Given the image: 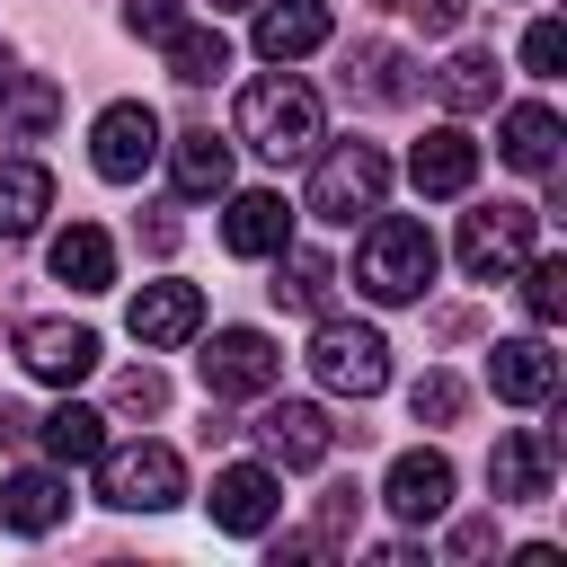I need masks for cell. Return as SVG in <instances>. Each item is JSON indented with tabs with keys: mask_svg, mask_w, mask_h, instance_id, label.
I'll use <instances>...</instances> for the list:
<instances>
[{
	"mask_svg": "<svg viewBox=\"0 0 567 567\" xmlns=\"http://www.w3.org/2000/svg\"><path fill=\"white\" fill-rule=\"evenodd\" d=\"M239 142H248L257 159H275V168L310 159V151L328 142V133H319V89L292 80V62H275L266 80H248V89H239Z\"/></svg>",
	"mask_w": 567,
	"mask_h": 567,
	"instance_id": "1",
	"label": "cell"
},
{
	"mask_svg": "<svg viewBox=\"0 0 567 567\" xmlns=\"http://www.w3.org/2000/svg\"><path fill=\"white\" fill-rule=\"evenodd\" d=\"M434 266H443V248H434L425 221H408V213H372V221H363V248H354V284H363V301H381V310L425 301Z\"/></svg>",
	"mask_w": 567,
	"mask_h": 567,
	"instance_id": "2",
	"label": "cell"
},
{
	"mask_svg": "<svg viewBox=\"0 0 567 567\" xmlns=\"http://www.w3.org/2000/svg\"><path fill=\"white\" fill-rule=\"evenodd\" d=\"M381 195H390V151L381 142H319L310 151V213L319 221L354 230V221L381 213Z\"/></svg>",
	"mask_w": 567,
	"mask_h": 567,
	"instance_id": "3",
	"label": "cell"
},
{
	"mask_svg": "<svg viewBox=\"0 0 567 567\" xmlns=\"http://www.w3.org/2000/svg\"><path fill=\"white\" fill-rule=\"evenodd\" d=\"M310 381L319 390H337V399H372V390H390V337L372 328V319H319L310 328Z\"/></svg>",
	"mask_w": 567,
	"mask_h": 567,
	"instance_id": "4",
	"label": "cell"
},
{
	"mask_svg": "<svg viewBox=\"0 0 567 567\" xmlns=\"http://www.w3.org/2000/svg\"><path fill=\"white\" fill-rule=\"evenodd\" d=\"M89 470H97V496H106L115 514H159V505H177V496H186V461H177L168 443H151V434L106 443Z\"/></svg>",
	"mask_w": 567,
	"mask_h": 567,
	"instance_id": "5",
	"label": "cell"
},
{
	"mask_svg": "<svg viewBox=\"0 0 567 567\" xmlns=\"http://www.w3.org/2000/svg\"><path fill=\"white\" fill-rule=\"evenodd\" d=\"M195 372H204L213 399H266L284 381V346L266 328H213V346L195 354Z\"/></svg>",
	"mask_w": 567,
	"mask_h": 567,
	"instance_id": "6",
	"label": "cell"
},
{
	"mask_svg": "<svg viewBox=\"0 0 567 567\" xmlns=\"http://www.w3.org/2000/svg\"><path fill=\"white\" fill-rule=\"evenodd\" d=\"M532 239H540V213H532V204H478V213L461 221V266H470V284H505V275L532 257Z\"/></svg>",
	"mask_w": 567,
	"mask_h": 567,
	"instance_id": "7",
	"label": "cell"
},
{
	"mask_svg": "<svg viewBox=\"0 0 567 567\" xmlns=\"http://www.w3.org/2000/svg\"><path fill=\"white\" fill-rule=\"evenodd\" d=\"M159 142H168V133H159V115H151L142 97H115V106L89 124V168H97L106 186H133V177L159 159Z\"/></svg>",
	"mask_w": 567,
	"mask_h": 567,
	"instance_id": "8",
	"label": "cell"
},
{
	"mask_svg": "<svg viewBox=\"0 0 567 567\" xmlns=\"http://www.w3.org/2000/svg\"><path fill=\"white\" fill-rule=\"evenodd\" d=\"M213 532H230V540H266L275 532V514H284V478H275V461H230V470H213Z\"/></svg>",
	"mask_w": 567,
	"mask_h": 567,
	"instance_id": "9",
	"label": "cell"
},
{
	"mask_svg": "<svg viewBox=\"0 0 567 567\" xmlns=\"http://www.w3.org/2000/svg\"><path fill=\"white\" fill-rule=\"evenodd\" d=\"M18 363L35 372V381H53V390H80L89 372H97V328H80V319H18Z\"/></svg>",
	"mask_w": 567,
	"mask_h": 567,
	"instance_id": "10",
	"label": "cell"
},
{
	"mask_svg": "<svg viewBox=\"0 0 567 567\" xmlns=\"http://www.w3.org/2000/svg\"><path fill=\"white\" fill-rule=\"evenodd\" d=\"M487 487H496V505H540V496L558 487V434H549V425H514V434H496V452H487Z\"/></svg>",
	"mask_w": 567,
	"mask_h": 567,
	"instance_id": "11",
	"label": "cell"
},
{
	"mask_svg": "<svg viewBox=\"0 0 567 567\" xmlns=\"http://www.w3.org/2000/svg\"><path fill=\"white\" fill-rule=\"evenodd\" d=\"M248 434L266 443V461H275V470H319V461L337 452V425H328V408H310V399H275Z\"/></svg>",
	"mask_w": 567,
	"mask_h": 567,
	"instance_id": "12",
	"label": "cell"
},
{
	"mask_svg": "<svg viewBox=\"0 0 567 567\" xmlns=\"http://www.w3.org/2000/svg\"><path fill=\"white\" fill-rule=\"evenodd\" d=\"M337 89H346L354 106H408V97H416V53H408V44H381V35H363V44H346V71H337Z\"/></svg>",
	"mask_w": 567,
	"mask_h": 567,
	"instance_id": "13",
	"label": "cell"
},
{
	"mask_svg": "<svg viewBox=\"0 0 567 567\" xmlns=\"http://www.w3.org/2000/svg\"><path fill=\"white\" fill-rule=\"evenodd\" d=\"M0 523H9L18 540L62 532V523H71V478H62V470H44V461L9 470V478H0Z\"/></svg>",
	"mask_w": 567,
	"mask_h": 567,
	"instance_id": "14",
	"label": "cell"
},
{
	"mask_svg": "<svg viewBox=\"0 0 567 567\" xmlns=\"http://www.w3.org/2000/svg\"><path fill=\"white\" fill-rule=\"evenodd\" d=\"M487 390H496L505 408H549V399H558V354H549V337H496Z\"/></svg>",
	"mask_w": 567,
	"mask_h": 567,
	"instance_id": "15",
	"label": "cell"
},
{
	"mask_svg": "<svg viewBox=\"0 0 567 567\" xmlns=\"http://www.w3.org/2000/svg\"><path fill=\"white\" fill-rule=\"evenodd\" d=\"M381 505H390L399 523H443V514H452V461H443V452H425V443H416V452H399V461H390V478H381Z\"/></svg>",
	"mask_w": 567,
	"mask_h": 567,
	"instance_id": "16",
	"label": "cell"
},
{
	"mask_svg": "<svg viewBox=\"0 0 567 567\" xmlns=\"http://www.w3.org/2000/svg\"><path fill=\"white\" fill-rule=\"evenodd\" d=\"M124 319H133V337H142V346H159V354H168V346H186V337L204 328V292H195V284H177V275H159V284H142V292H133V310H124Z\"/></svg>",
	"mask_w": 567,
	"mask_h": 567,
	"instance_id": "17",
	"label": "cell"
},
{
	"mask_svg": "<svg viewBox=\"0 0 567 567\" xmlns=\"http://www.w3.org/2000/svg\"><path fill=\"white\" fill-rule=\"evenodd\" d=\"M558 142H567V124H558L540 97H523V106L496 115V151H505V168H523V177H558Z\"/></svg>",
	"mask_w": 567,
	"mask_h": 567,
	"instance_id": "18",
	"label": "cell"
},
{
	"mask_svg": "<svg viewBox=\"0 0 567 567\" xmlns=\"http://www.w3.org/2000/svg\"><path fill=\"white\" fill-rule=\"evenodd\" d=\"M159 151H168V186H177L186 204L230 195V142H213V124H186V133L159 142Z\"/></svg>",
	"mask_w": 567,
	"mask_h": 567,
	"instance_id": "19",
	"label": "cell"
},
{
	"mask_svg": "<svg viewBox=\"0 0 567 567\" xmlns=\"http://www.w3.org/2000/svg\"><path fill=\"white\" fill-rule=\"evenodd\" d=\"M408 177H416V195H470V186H478V142H470L461 124H434V133L408 151Z\"/></svg>",
	"mask_w": 567,
	"mask_h": 567,
	"instance_id": "20",
	"label": "cell"
},
{
	"mask_svg": "<svg viewBox=\"0 0 567 567\" xmlns=\"http://www.w3.org/2000/svg\"><path fill=\"white\" fill-rule=\"evenodd\" d=\"M284 239H292V204H284L275 186L230 195V213H221V248H230V257H275Z\"/></svg>",
	"mask_w": 567,
	"mask_h": 567,
	"instance_id": "21",
	"label": "cell"
},
{
	"mask_svg": "<svg viewBox=\"0 0 567 567\" xmlns=\"http://www.w3.org/2000/svg\"><path fill=\"white\" fill-rule=\"evenodd\" d=\"M62 124L53 71H0V142H44Z\"/></svg>",
	"mask_w": 567,
	"mask_h": 567,
	"instance_id": "22",
	"label": "cell"
},
{
	"mask_svg": "<svg viewBox=\"0 0 567 567\" xmlns=\"http://www.w3.org/2000/svg\"><path fill=\"white\" fill-rule=\"evenodd\" d=\"M328 44V0H257V53L266 62H301Z\"/></svg>",
	"mask_w": 567,
	"mask_h": 567,
	"instance_id": "23",
	"label": "cell"
},
{
	"mask_svg": "<svg viewBox=\"0 0 567 567\" xmlns=\"http://www.w3.org/2000/svg\"><path fill=\"white\" fill-rule=\"evenodd\" d=\"M44 213H53V168L27 159V151H9L0 159V239H35Z\"/></svg>",
	"mask_w": 567,
	"mask_h": 567,
	"instance_id": "24",
	"label": "cell"
},
{
	"mask_svg": "<svg viewBox=\"0 0 567 567\" xmlns=\"http://www.w3.org/2000/svg\"><path fill=\"white\" fill-rule=\"evenodd\" d=\"M53 284H71V292H106L115 284V239L97 230V221H71V230H53Z\"/></svg>",
	"mask_w": 567,
	"mask_h": 567,
	"instance_id": "25",
	"label": "cell"
},
{
	"mask_svg": "<svg viewBox=\"0 0 567 567\" xmlns=\"http://www.w3.org/2000/svg\"><path fill=\"white\" fill-rule=\"evenodd\" d=\"M275 301L284 310H301V319H328L337 310V266L319 257V248H275Z\"/></svg>",
	"mask_w": 567,
	"mask_h": 567,
	"instance_id": "26",
	"label": "cell"
},
{
	"mask_svg": "<svg viewBox=\"0 0 567 567\" xmlns=\"http://www.w3.org/2000/svg\"><path fill=\"white\" fill-rule=\"evenodd\" d=\"M35 443H44V461H53V470H89V461L106 452V416H97V408H80V399H62L53 416H35Z\"/></svg>",
	"mask_w": 567,
	"mask_h": 567,
	"instance_id": "27",
	"label": "cell"
},
{
	"mask_svg": "<svg viewBox=\"0 0 567 567\" xmlns=\"http://www.w3.org/2000/svg\"><path fill=\"white\" fill-rule=\"evenodd\" d=\"M159 53H168V80H186V89H204V80H221V71H230V44H221V27H204V18L168 27V35H159Z\"/></svg>",
	"mask_w": 567,
	"mask_h": 567,
	"instance_id": "28",
	"label": "cell"
},
{
	"mask_svg": "<svg viewBox=\"0 0 567 567\" xmlns=\"http://www.w3.org/2000/svg\"><path fill=\"white\" fill-rule=\"evenodd\" d=\"M434 97L452 106V115H478V106H496V53H452L443 71H434Z\"/></svg>",
	"mask_w": 567,
	"mask_h": 567,
	"instance_id": "29",
	"label": "cell"
},
{
	"mask_svg": "<svg viewBox=\"0 0 567 567\" xmlns=\"http://www.w3.org/2000/svg\"><path fill=\"white\" fill-rule=\"evenodd\" d=\"M523 310H532V328L567 319V257H523Z\"/></svg>",
	"mask_w": 567,
	"mask_h": 567,
	"instance_id": "30",
	"label": "cell"
},
{
	"mask_svg": "<svg viewBox=\"0 0 567 567\" xmlns=\"http://www.w3.org/2000/svg\"><path fill=\"white\" fill-rule=\"evenodd\" d=\"M461 408H470V390H461L452 372H416V390H408V416H416V425H452Z\"/></svg>",
	"mask_w": 567,
	"mask_h": 567,
	"instance_id": "31",
	"label": "cell"
},
{
	"mask_svg": "<svg viewBox=\"0 0 567 567\" xmlns=\"http://www.w3.org/2000/svg\"><path fill=\"white\" fill-rule=\"evenodd\" d=\"M168 408V381H159V363H133L124 381H115V416H159Z\"/></svg>",
	"mask_w": 567,
	"mask_h": 567,
	"instance_id": "32",
	"label": "cell"
},
{
	"mask_svg": "<svg viewBox=\"0 0 567 567\" xmlns=\"http://www.w3.org/2000/svg\"><path fill=\"white\" fill-rule=\"evenodd\" d=\"M558 62H567V27H558V18H532V35H523V71H532V80H558Z\"/></svg>",
	"mask_w": 567,
	"mask_h": 567,
	"instance_id": "33",
	"label": "cell"
},
{
	"mask_svg": "<svg viewBox=\"0 0 567 567\" xmlns=\"http://www.w3.org/2000/svg\"><path fill=\"white\" fill-rule=\"evenodd\" d=\"M354 514H363V496H354V487H346V478H337V487H328V496H319V523H310V532H319V540H328V549H346V532H354Z\"/></svg>",
	"mask_w": 567,
	"mask_h": 567,
	"instance_id": "34",
	"label": "cell"
},
{
	"mask_svg": "<svg viewBox=\"0 0 567 567\" xmlns=\"http://www.w3.org/2000/svg\"><path fill=\"white\" fill-rule=\"evenodd\" d=\"M124 27H133V35H151V44H159V35H168V27H186V0H124Z\"/></svg>",
	"mask_w": 567,
	"mask_h": 567,
	"instance_id": "35",
	"label": "cell"
},
{
	"mask_svg": "<svg viewBox=\"0 0 567 567\" xmlns=\"http://www.w3.org/2000/svg\"><path fill=\"white\" fill-rule=\"evenodd\" d=\"M399 9H416V27H425V35H452L470 0H399Z\"/></svg>",
	"mask_w": 567,
	"mask_h": 567,
	"instance_id": "36",
	"label": "cell"
},
{
	"mask_svg": "<svg viewBox=\"0 0 567 567\" xmlns=\"http://www.w3.org/2000/svg\"><path fill=\"white\" fill-rule=\"evenodd\" d=\"M487 549H496V523H487V514H478V523H461V532H452V558H487Z\"/></svg>",
	"mask_w": 567,
	"mask_h": 567,
	"instance_id": "37",
	"label": "cell"
},
{
	"mask_svg": "<svg viewBox=\"0 0 567 567\" xmlns=\"http://www.w3.org/2000/svg\"><path fill=\"white\" fill-rule=\"evenodd\" d=\"M0 443H35V416H27V408H9V399H0Z\"/></svg>",
	"mask_w": 567,
	"mask_h": 567,
	"instance_id": "38",
	"label": "cell"
},
{
	"mask_svg": "<svg viewBox=\"0 0 567 567\" xmlns=\"http://www.w3.org/2000/svg\"><path fill=\"white\" fill-rule=\"evenodd\" d=\"M204 9H213V18H230V9H257V0H204Z\"/></svg>",
	"mask_w": 567,
	"mask_h": 567,
	"instance_id": "39",
	"label": "cell"
}]
</instances>
